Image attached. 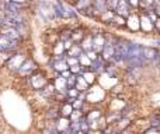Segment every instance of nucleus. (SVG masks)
Instances as JSON below:
<instances>
[{"label":"nucleus","mask_w":160,"mask_h":134,"mask_svg":"<svg viewBox=\"0 0 160 134\" xmlns=\"http://www.w3.org/2000/svg\"><path fill=\"white\" fill-rule=\"evenodd\" d=\"M105 98V91L102 85L93 84L91 87H88V90L86 91V102L91 105L101 104Z\"/></svg>","instance_id":"obj_1"},{"label":"nucleus","mask_w":160,"mask_h":134,"mask_svg":"<svg viewBox=\"0 0 160 134\" xmlns=\"http://www.w3.org/2000/svg\"><path fill=\"white\" fill-rule=\"evenodd\" d=\"M28 78H30L31 87H32L35 91H41L42 88L47 87L48 82L51 81V80L48 78L47 73H45V71H42V70H39V68H37V70L34 71V73L31 74Z\"/></svg>","instance_id":"obj_2"},{"label":"nucleus","mask_w":160,"mask_h":134,"mask_svg":"<svg viewBox=\"0 0 160 134\" xmlns=\"http://www.w3.org/2000/svg\"><path fill=\"white\" fill-rule=\"evenodd\" d=\"M25 59H27V58H25L24 53L14 52L13 55L10 56V59L7 60V63H6V67H7L10 71H13V73H17V70L21 67V64L24 63Z\"/></svg>","instance_id":"obj_3"},{"label":"nucleus","mask_w":160,"mask_h":134,"mask_svg":"<svg viewBox=\"0 0 160 134\" xmlns=\"http://www.w3.org/2000/svg\"><path fill=\"white\" fill-rule=\"evenodd\" d=\"M53 7H55V14L58 18H76V17H78L75 11L68 8L61 0L53 2Z\"/></svg>","instance_id":"obj_4"},{"label":"nucleus","mask_w":160,"mask_h":134,"mask_svg":"<svg viewBox=\"0 0 160 134\" xmlns=\"http://www.w3.org/2000/svg\"><path fill=\"white\" fill-rule=\"evenodd\" d=\"M37 68H38V66H37L35 62H34L32 59L27 58L24 60V63L21 64V67L17 70V74H18L20 77H30Z\"/></svg>","instance_id":"obj_5"},{"label":"nucleus","mask_w":160,"mask_h":134,"mask_svg":"<svg viewBox=\"0 0 160 134\" xmlns=\"http://www.w3.org/2000/svg\"><path fill=\"white\" fill-rule=\"evenodd\" d=\"M20 41H13L6 35L0 34V52H16Z\"/></svg>","instance_id":"obj_6"},{"label":"nucleus","mask_w":160,"mask_h":134,"mask_svg":"<svg viewBox=\"0 0 160 134\" xmlns=\"http://www.w3.org/2000/svg\"><path fill=\"white\" fill-rule=\"evenodd\" d=\"M91 39H93V50L97 53H101L104 49L105 44H107V36L102 32L98 34H91Z\"/></svg>","instance_id":"obj_7"},{"label":"nucleus","mask_w":160,"mask_h":134,"mask_svg":"<svg viewBox=\"0 0 160 134\" xmlns=\"http://www.w3.org/2000/svg\"><path fill=\"white\" fill-rule=\"evenodd\" d=\"M115 13L127 18V17H129L131 14L133 13V11H132V6L129 4V2H128V0H119L118 7L115 8Z\"/></svg>","instance_id":"obj_8"},{"label":"nucleus","mask_w":160,"mask_h":134,"mask_svg":"<svg viewBox=\"0 0 160 134\" xmlns=\"http://www.w3.org/2000/svg\"><path fill=\"white\" fill-rule=\"evenodd\" d=\"M0 34H3V35H6L7 38H10V39H13V41H20L21 42L22 39V36L20 35V32L17 31V28H14V27H10V25H6V27H3L2 30H0Z\"/></svg>","instance_id":"obj_9"},{"label":"nucleus","mask_w":160,"mask_h":134,"mask_svg":"<svg viewBox=\"0 0 160 134\" xmlns=\"http://www.w3.org/2000/svg\"><path fill=\"white\" fill-rule=\"evenodd\" d=\"M127 28L131 31H139L141 30V16L136 13H132L129 17H127Z\"/></svg>","instance_id":"obj_10"},{"label":"nucleus","mask_w":160,"mask_h":134,"mask_svg":"<svg viewBox=\"0 0 160 134\" xmlns=\"http://www.w3.org/2000/svg\"><path fill=\"white\" fill-rule=\"evenodd\" d=\"M141 30L145 31V32H152V31L155 30V22L145 13L141 14Z\"/></svg>","instance_id":"obj_11"},{"label":"nucleus","mask_w":160,"mask_h":134,"mask_svg":"<svg viewBox=\"0 0 160 134\" xmlns=\"http://www.w3.org/2000/svg\"><path fill=\"white\" fill-rule=\"evenodd\" d=\"M158 53H159V49H156V48L143 46V52H142V55H143V58L146 59L149 63H153V62L156 60V58H158Z\"/></svg>","instance_id":"obj_12"},{"label":"nucleus","mask_w":160,"mask_h":134,"mask_svg":"<svg viewBox=\"0 0 160 134\" xmlns=\"http://www.w3.org/2000/svg\"><path fill=\"white\" fill-rule=\"evenodd\" d=\"M61 116H62V113H61V104L52 105V106H51L49 109L45 112V118L49 119V120H56V119H59Z\"/></svg>","instance_id":"obj_13"},{"label":"nucleus","mask_w":160,"mask_h":134,"mask_svg":"<svg viewBox=\"0 0 160 134\" xmlns=\"http://www.w3.org/2000/svg\"><path fill=\"white\" fill-rule=\"evenodd\" d=\"M83 53H84V50L80 46V44H73L72 46L66 50V56H69V58H80Z\"/></svg>","instance_id":"obj_14"},{"label":"nucleus","mask_w":160,"mask_h":134,"mask_svg":"<svg viewBox=\"0 0 160 134\" xmlns=\"http://www.w3.org/2000/svg\"><path fill=\"white\" fill-rule=\"evenodd\" d=\"M86 36H87V34H86V31L83 30V28H76V30H73L72 41L75 42V44H82V41Z\"/></svg>","instance_id":"obj_15"},{"label":"nucleus","mask_w":160,"mask_h":134,"mask_svg":"<svg viewBox=\"0 0 160 134\" xmlns=\"http://www.w3.org/2000/svg\"><path fill=\"white\" fill-rule=\"evenodd\" d=\"M73 105L70 104V102H66V101H63V102H61V113H62V116H65V118H70V115H72V112H73Z\"/></svg>","instance_id":"obj_16"},{"label":"nucleus","mask_w":160,"mask_h":134,"mask_svg":"<svg viewBox=\"0 0 160 134\" xmlns=\"http://www.w3.org/2000/svg\"><path fill=\"white\" fill-rule=\"evenodd\" d=\"M93 4H94V0H76L75 2V7L79 11H82V13L84 10H87V8H90Z\"/></svg>","instance_id":"obj_17"},{"label":"nucleus","mask_w":160,"mask_h":134,"mask_svg":"<svg viewBox=\"0 0 160 134\" xmlns=\"http://www.w3.org/2000/svg\"><path fill=\"white\" fill-rule=\"evenodd\" d=\"M80 76H83V78L86 80V81L88 82V85H93V84H96V81H97V74L94 73V71H91L90 68H87L86 71H83Z\"/></svg>","instance_id":"obj_18"},{"label":"nucleus","mask_w":160,"mask_h":134,"mask_svg":"<svg viewBox=\"0 0 160 134\" xmlns=\"http://www.w3.org/2000/svg\"><path fill=\"white\" fill-rule=\"evenodd\" d=\"M111 24H112L114 27H117V28H124V27H127V18L115 13V16H114Z\"/></svg>","instance_id":"obj_19"},{"label":"nucleus","mask_w":160,"mask_h":134,"mask_svg":"<svg viewBox=\"0 0 160 134\" xmlns=\"http://www.w3.org/2000/svg\"><path fill=\"white\" fill-rule=\"evenodd\" d=\"M94 8L97 10V13L101 16L102 13H105V11L108 10L107 7V0H94Z\"/></svg>","instance_id":"obj_20"},{"label":"nucleus","mask_w":160,"mask_h":134,"mask_svg":"<svg viewBox=\"0 0 160 134\" xmlns=\"http://www.w3.org/2000/svg\"><path fill=\"white\" fill-rule=\"evenodd\" d=\"M155 0H139V8L141 11H146V10H152Z\"/></svg>","instance_id":"obj_21"},{"label":"nucleus","mask_w":160,"mask_h":134,"mask_svg":"<svg viewBox=\"0 0 160 134\" xmlns=\"http://www.w3.org/2000/svg\"><path fill=\"white\" fill-rule=\"evenodd\" d=\"M72 34H73V30L66 28V30H63L58 35V39L59 41H62V42H66V41H69V39H72Z\"/></svg>","instance_id":"obj_22"},{"label":"nucleus","mask_w":160,"mask_h":134,"mask_svg":"<svg viewBox=\"0 0 160 134\" xmlns=\"http://www.w3.org/2000/svg\"><path fill=\"white\" fill-rule=\"evenodd\" d=\"M79 62H80V64H82V66H84V67H88V68H90V66H91V62H93V60H91V59L88 58V56L86 55V53H83V55L79 58Z\"/></svg>","instance_id":"obj_23"},{"label":"nucleus","mask_w":160,"mask_h":134,"mask_svg":"<svg viewBox=\"0 0 160 134\" xmlns=\"http://www.w3.org/2000/svg\"><path fill=\"white\" fill-rule=\"evenodd\" d=\"M118 3H119V0H107V7H108V10L115 11V8L118 7Z\"/></svg>","instance_id":"obj_24"},{"label":"nucleus","mask_w":160,"mask_h":134,"mask_svg":"<svg viewBox=\"0 0 160 134\" xmlns=\"http://www.w3.org/2000/svg\"><path fill=\"white\" fill-rule=\"evenodd\" d=\"M42 134H61V132H59V130L56 129V126L53 124V126L47 127V129L44 130V133H42Z\"/></svg>","instance_id":"obj_25"},{"label":"nucleus","mask_w":160,"mask_h":134,"mask_svg":"<svg viewBox=\"0 0 160 134\" xmlns=\"http://www.w3.org/2000/svg\"><path fill=\"white\" fill-rule=\"evenodd\" d=\"M66 62H68V64H69V67L76 66V64L80 63V62H79V58H69V56L66 58Z\"/></svg>","instance_id":"obj_26"},{"label":"nucleus","mask_w":160,"mask_h":134,"mask_svg":"<svg viewBox=\"0 0 160 134\" xmlns=\"http://www.w3.org/2000/svg\"><path fill=\"white\" fill-rule=\"evenodd\" d=\"M153 10L156 11V14L160 17V0H155V4H153Z\"/></svg>","instance_id":"obj_27"},{"label":"nucleus","mask_w":160,"mask_h":134,"mask_svg":"<svg viewBox=\"0 0 160 134\" xmlns=\"http://www.w3.org/2000/svg\"><path fill=\"white\" fill-rule=\"evenodd\" d=\"M132 7H139V0H128Z\"/></svg>","instance_id":"obj_28"},{"label":"nucleus","mask_w":160,"mask_h":134,"mask_svg":"<svg viewBox=\"0 0 160 134\" xmlns=\"http://www.w3.org/2000/svg\"><path fill=\"white\" fill-rule=\"evenodd\" d=\"M153 63H155L156 66H159V67H160V49H159V53H158V58H156V60L153 62Z\"/></svg>","instance_id":"obj_29"},{"label":"nucleus","mask_w":160,"mask_h":134,"mask_svg":"<svg viewBox=\"0 0 160 134\" xmlns=\"http://www.w3.org/2000/svg\"><path fill=\"white\" fill-rule=\"evenodd\" d=\"M155 30H159L160 31V17L158 18V21L155 22Z\"/></svg>","instance_id":"obj_30"},{"label":"nucleus","mask_w":160,"mask_h":134,"mask_svg":"<svg viewBox=\"0 0 160 134\" xmlns=\"http://www.w3.org/2000/svg\"><path fill=\"white\" fill-rule=\"evenodd\" d=\"M68 2H73V3H75V2H76V0H68Z\"/></svg>","instance_id":"obj_31"},{"label":"nucleus","mask_w":160,"mask_h":134,"mask_svg":"<svg viewBox=\"0 0 160 134\" xmlns=\"http://www.w3.org/2000/svg\"><path fill=\"white\" fill-rule=\"evenodd\" d=\"M28 2H32V0H27V3H28Z\"/></svg>","instance_id":"obj_32"}]
</instances>
